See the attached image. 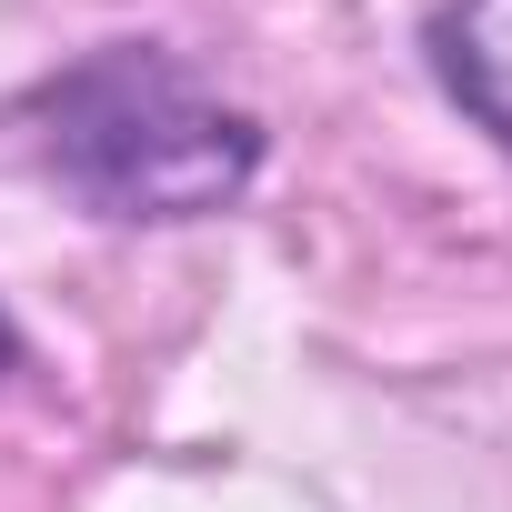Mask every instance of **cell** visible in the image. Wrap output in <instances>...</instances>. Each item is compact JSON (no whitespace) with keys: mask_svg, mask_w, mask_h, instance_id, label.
Segmentation results:
<instances>
[{"mask_svg":"<svg viewBox=\"0 0 512 512\" xmlns=\"http://www.w3.org/2000/svg\"><path fill=\"white\" fill-rule=\"evenodd\" d=\"M432 71L512 151V0H452V11L432 21Z\"/></svg>","mask_w":512,"mask_h":512,"instance_id":"7a4b0ae2","label":"cell"},{"mask_svg":"<svg viewBox=\"0 0 512 512\" xmlns=\"http://www.w3.org/2000/svg\"><path fill=\"white\" fill-rule=\"evenodd\" d=\"M11 372H21V322L0 312V382H11Z\"/></svg>","mask_w":512,"mask_h":512,"instance_id":"3957f363","label":"cell"},{"mask_svg":"<svg viewBox=\"0 0 512 512\" xmlns=\"http://www.w3.org/2000/svg\"><path fill=\"white\" fill-rule=\"evenodd\" d=\"M41 151L101 221H201L262 171V121L201 91L171 51L111 41L41 91Z\"/></svg>","mask_w":512,"mask_h":512,"instance_id":"6da1fadb","label":"cell"}]
</instances>
